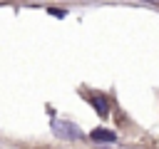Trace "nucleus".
<instances>
[{"mask_svg":"<svg viewBox=\"0 0 159 149\" xmlns=\"http://www.w3.org/2000/svg\"><path fill=\"white\" fill-rule=\"evenodd\" d=\"M52 132H55L60 139H65V142H77V139L84 137L82 129H80L75 122H67V119H55V122H52Z\"/></svg>","mask_w":159,"mask_h":149,"instance_id":"nucleus-1","label":"nucleus"},{"mask_svg":"<svg viewBox=\"0 0 159 149\" xmlns=\"http://www.w3.org/2000/svg\"><path fill=\"white\" fill-rule=\"evenodd\" d=\"M89 139H92V142H104V144H114V142H117V134H114V132H109V129H94V132L89 134Z\"/></svg>","mask_w":159,"mask_h":149,"instance_id":"nucleus-2","label":"nucleus"},{"mask_svg":"<svg viewBox=\"0 0 159 149\" xmlns=\"http://www.w3.org/2000/svg\"><path fill=\"white\" fill-rule=\"evenodd\" d=\"M94 107H97L102 114H107V104H104V99H94Z\"/></svg>","mask_w":159,"mask_h":149,"instance_id":"nucleus-3","label":"nucleus"},{"mask_svg":"<svg viewBox=\"0 0 159 149\" xmlns=\"http://www.w3.org/2000/svg\"><path fill=\"white\" fill-rule=\"evenodd\" d=\"M139 2H152V5H159V0H139Z\"/></svg>","mask_w":159,"mask_h":149,"instance_id":"nucleus-4","label":"nucleus"}]
</instances>
